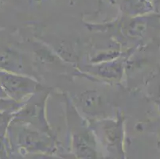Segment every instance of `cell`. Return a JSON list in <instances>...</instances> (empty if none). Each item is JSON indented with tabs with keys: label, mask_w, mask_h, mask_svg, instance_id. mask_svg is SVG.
I'll use <instances>...</instances> for the list:
<instances>
[{
	"label": "cell",
	"mask_w": 160,
	"mask_h": 159,
	"mask_svg": "<svg viewBox=\"0 0 160 159\" xmlns=\"http://www.w3.org/2000/svg\"><path fill=\"white\" fill-rule=\"evenodd\" d=\"M77 151L79 155L84 159H95V152L93 150L87 145L84 140H80L77 143Z\"/></svg>",
	"instance_id": "obj_1"
},
{
	"label": "cell",
	"mask_w": 160,
	"mask_h": 159,
	"mask_svg": "<svg viewBox=\"0 0 160 159\" xmlns=\"http://www.w3.org/2000/svg\"><path fill=\"white\" fill-rule=\"evenodd\" d=\"M2 2V0H0V2Z\"/></svg>",
	"instance_id": "obj_2"
}]
</instances>
